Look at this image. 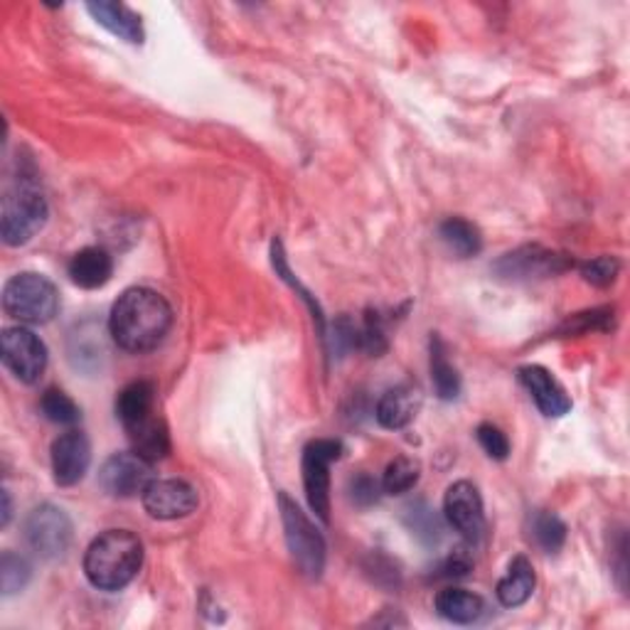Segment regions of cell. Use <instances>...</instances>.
Returning a JSON list of instances; mask_svg holds the SVG:
<instances>
[{
	"mask_svg": "<svg viewBox=\"0 0 630 630\" xmlns=\"http://www.w3.org/2000/svg\"><path fill=\"white\" fill-rule=\"evenodd\" d=\"M173 308L161 293L135 286L123 291L113 303L109 333L113 343L126 352H149L158 348L171 333Z\"/></svg>",
	"mask_w": 630,
	"mask_h": 630,
	"instance_id": "cell-1",
	"label": "cell"
},
{
	"mask_svg": "<svg viewBox=\"0 0 630 630\" xmlns=\"http://www.w3.org/2000/svg\"><path fill=\"white\" fill-rule=\"evenodd\" d=\"M143 564V544L129 530L99 534L84 554V574L101 591H121L129 586Z\"/></svg>",
	"mask_w": 630,
	"mask_h": 630,
	"instance_id": "cell-2",
	"label": "cell"
},
{
	"mask_svg": "<svg viewBox=\"0 0 630 630\" xmlns=\"http://www.w3.org/2000/svg\"><path fill=\"white\" fill-rule=\"evenodd\" d=\"M47 222V199L35 181L20 177L8 187L0 213V232L8 247H23Z\"/></svg>",
	"mask_w": 630,
	"mask_h": 630,
	"instance_id": "cell-3",
	"label": "cell"
},
{
	"mask_svg": "<svg viewBox=\"0 0 630 630\" xmlns=\"http://www.w3.org/2000/svg\"><path fill=\"white\" fill-rule=\"evenodd\" d=\"M3 311L25 325H45L59 311V293L50 279L25 271L6 283Z\"/></svg>",
	"mask_w": 630,
	"mask_h": 630,
	"instance_id": "cell-4",
	"label": "cell"
},
{
	"mask_svg": "<svg viewBox=\"0 0 630 630\" xmlns=\"http://www.w3.org/2000/svg\"><path fill=\"white\" fill-rule=\"evenodd\" d=\"M279 508L293 562H296L303 576H308V579H321V574L325 569V552H328L325 550V537L321 534V530L315 528L308 520V514L303 512L286 492H279Z\"/></svg>",
	"mask_w": 630,
	"mask_h": 630,
	"instance_id": "cell-5",
	"label": "cell"
},
{
	"mask_svg": "<svg viewBox=\"0 0 630 630\" xmlns=\"http://www.w3.org/2000/svg\"><path fill=\"white\" fill-rule=\"evenodd\" d=\"M343 454V444L335 438H315L303 450V488L311 510L323 522L330 520V466Z\"/></svg>",
	"mask_w": 630,
	"mask_h": 630,
	"instance_id": "cell-6",
	"label": "cell"
},
{
	"mask_svg": "<svg viewBox=\"0 0 630 630\" xmlns=\"http://www.w3.org/2000/svg\"><path fill=\"white\" fill-rule=\"evenodd\" d=\"M72 520L67 512L55 506H40L28 514L25 520V540L30 550L40 554L42 560H57L72 544Z\"/></svg>",
	"mask_w": 630,
	"mask_h": 630,
	"instance_id": "cell-7",
	"label": "cell"
},
{
	"mask_svg": "<svg viewBox=\"0 0 630 630\" xmlns=\"http://www.w3.org/2000/svg\"><path fill=\"white\" fill-rule=\"evenodd\" d=\"M0 355H3V365L13 372L15 380L33 384L37 382L47 367V348L33 330L8 328L0 340Z\"/></svg>",
	"mask_w": 630,
	"mask_h": 630,
	"instance_id": "cell-8",
	"label": "cell"
},
{
	"mask_svg": "<svg viewBox=\"0 0 630 630\" xmlns=\"http://www.w3.org/2000/svg\"><path fill=\"white\" fill-rule=\"evenodd\" d=\"M574 267V259L560 251L544 249V247H522L514 249L510 254L502 257L496 271L502 279L512 281H528V279H550L556 274H564L566 269Z\"/></svg>",
	"mask_w": 630,
	"mask_h": 630,
	"instance_id": "cell-9",
	"label": "cell"
},
{
	"mask_svg": "<svg viewBox=\"0 0 630 630\" xmlns=\"http://www.w3.org/2000/svg\"><path fill=\"white\" fill-rule=\"evenodd\" d=\"M153 464L135 454H113L99 470V486L111 498H135L143 496L153 480Z\"/></svg>",
	"mask_w": 630,
	"mask_h": 630,
	"instance_id": "cell-10",
	"label": "cell"
},
{
	"mask_svg": "<svg viewBox=\"0 0 630 630\" xmlns=\"http://www.w3.org/2000/svg\"><path fill=\"white\" fill-rule=\"evenodd\" d=\"M444 514L450 528L464 534L468 542H478L486 534V510L480 490L470 480H458L446 490Z\"/></svg>",
	"mask_w": 630,
	"mask_h": 630,
	"instance_id": "cell-11",
	"label": "cell"
},
{
	"mask_svg": "<svg viewBox=\"0 0 630 630\" xmlns=\"http://www.w3.org/2000/svg\"><path fill=\"white\" fill-rule=\"evenodd\" d=\"M143 508L153 520H181L197 510V490L185 480H151L143 490Z\"/></svg>",
	"mask_w": 630,
	"mask_h": 630,
	"instance_id": "cell-12",
	"label": "cell"
},
{
	"mask_svg": "<svg viewBox=\"0 0 630 630\" xmlns=\"http://www.w3.org/2000/svg\"><path fill=\"white\" fill-rule=\"evenodd\" d=\"M91 464V444L84 432H67L52 444V472L62 488H72L87 476Z\"/></svg>",
	"mask_w": 630,
	"mask_h": 630,
	"instance_id": "cell-13",
	"label": "cell"
},
{
	"mask_svg": "<svg viewBox=\"0 0 630 630\" xmlns=\"http://www.w3.org/2000/svg\"><path fill=\"white\" fill-rule=\"evenodd\" d=\"M520 382L528 387L530 397L534 399L540 412L544 416L560 419L564 414H569L572 399L566 394L564 387L556 382V377L542 365H528L520 370Z\"/></svg>",
	"mask_w": 630,
	"mask_h": 630,
	"instance_id": "cell-14",
	"label": "cell"
},
{
	"mask_svg": "<svg viewBox=\"0 0 630 630\" xmlns=\"http://www.w3.org/2000/svg\"><path fill=\"white\" fill-rule=\"evenodd\" d=\"M67 271H69L72 283H77L79 289L94 291L109 283L113 274V259L107 249L87 247L72 257Z\"/></svg>",
	"mask_w": 630,
	"mask_h": 630,
	"instance_id": "cell-15",
	"label": "cell"
},
{
	"mask_svg": "<svg viewBox=\"0 0 630 630\" xmlns=\"http://www.w3.org/2000/svg\"><path fill=\"white\" fill-rule=\"evenodd\" d=\"M419 409H422V394L416 387H394V390L384 392L380 404H377V422L384 428H404L414 422Z\"/></svg>",
	"mask_w": 630,
	"mask_h": 630,
	"instance_id": "cell-16",
	"label": "cell"
},
{
	"mask_svg": "<svg viewBox=\"0 0 630 630\" xmlns=\"http://www.w3.org/2000/svg\"><path fill=\"white\" fill-rule=\"evenodd\" d=\"M87 10L91 18L97 20L99 25L109 30L111 35H117L126 42H133V45H141L143 42V25L141 15H135L129 6L123 3H107V0H99V3H89Z\"/></svg>",
	"mask_w": 630,
	"mask_h": 630,
	"instance_id": "cell-17",
	"label": "cell"
},
{
	"mask_svg": "<svg viewBox=\"0 0 630 630\" xmlns=\"http://www.w3.org/2000/svg\"><path fill=\"white\" fill-rule=\"evenodd\" d=\"M534 584H537V576H534L532 562L522 554L514 556L506 576L498 582V601L506 608H518L528 604V598L534 591Z\"/></svg>",
	"mask_w": 630,
	"mask_h": 630,
	"instance_id": "cell-18",
	"label": "cell"
},
{
	"mask_svg": "<svg viewBox=\"0 0 630 630\" xmlns=\"http://www.w3.org/2000/svg\"><path fill=\"white\" fill-rule=\"evenodd\" d=\"M436 611L450 623L468 626L476 623L482 611H486V601L478 594L458 589V586H448V589L436 594Z\"/></svg>",
	"mask_w": 630,
	"mask_h": 630,
	"instance_id": "cell-19",
	"label": "cell"
},
{
	"mask_svg": "<svg viewBox=\"0 0 630 630\" xmlns=\"http://www.w3.org/2000/svg\"><path fill=\"white\" fill-rule=\"evenodd\" d=\"M155 414V387L151 382L126 384L117 397V416L123 428L139 426Z\"/></svg>",
	"mask_w": 630,
	"mask_h": 630,
	"instance_id": "cell-20",
	"label": "cell"
},
{
	"mask_svg": "<svg viewBox=\"0 0 630 630\" xmlns=\"http://www.w3.org/2000/svg\"><path fill=\"white\" fill-rule=\"evenodd\" d=\"M126 434H129L135 454L143 456L145 460H151V464L171 454V434H167L163 419H158L155 414L151 419H145L139 426L126 428Z\"/></svg>",
	"mask_w": 630,
	"mask_h": 630,
	"instance_id": "cell-21",
	"label": "cell"
},
{
	"mask_svg": "<svg viewBox=\"0 0 630 630\" xmlns=\"http://www.w3.org/2000/svg\"><path fill=\"white\" fill-rule=\"evenodd\" d=\"M438 237L448 247L450 254H456L460 259L476 257L478 251L482 249L480 229L464 217H448L446 222H441Z\"/></svg>",
	"mask_w": 630,
	"mask_h": 630,
	"instance_id": "cell-22",
	"label": "cell"
},
{
	"mask_svg": "<svg viewBox=\"0 0 630 630\" xmlns=\"http://www.w3.org/2000/svg\"><path fill=\"white\" fill-rule=\"evenodd\" d=\"M530 540L544 554H556L566 542V524L550 510H534L530 514Z\"/></svg>",
	"mask_w": 630,
	"mask_h": 630,
	"instance_id": "cell-23",
	"label": "cell"
},
{
	"mask_svg": "<svg viewBox=\"0 0 630 630\" xmlns=\"http://www.w3.org/2000/svg\"><path fill=\"white\" fill-rule=\"evenodd\" d=\"M432 382L441 399H456L460 394V374L448 360L446 345L438 335H432Z\"/></svg>",
	"mask_w": 630,
	"mask_h": 630,
	"instance_id": "cell-24",
	"label": "cell"
},
{
	"mask_svg": "<svg viewBox=\"0 0 630 630\" xmlns=\"http://www.w3.org/2000/svg\"><path fill=\"white\" fill-rule=\"evenodd\" d=\"M40 412L47 422L62 426H72L82 419V409L77 406L75 399L67 392L57 390V387H50V390H45V394L40 397Z\"/></svg>",
	"mask_w": 630,
	"mask_h": 630,
	"instance_id": "cell-25",
	"label": "cell"
},
{
	"mask_svg": "<svg viewBox=\"0 0 630 630\" xmlns=\"http://www.w3.org/2000/svg\"><path fill=\"white\" fill-rule=\"evenodd\" d=\"M419 476H422V466H419L414 458L399 456L384 470L382 490L387 492V496H404V492H409L416 486Z\"/></svg>",
	"mask_w": 630,
	"mask_h": 630,
	"instance_id": "cell-26",
	"label": "cell"
},
{
	"mask_svg": "<svg viewBox=\"0 0 630 630\" xmlns=\"http://www.w3.org/2000/svg\"><path fill=\"white\" fill-rule=\"evenodd\" d=\"M30 576H33V566L15 552H3V560H0V589L6 596H13L18 591H23Z\"/></svg>",
	"mask_w": 630,
	"mask_h": 630,
	"instance_id": "cell-27",
	"label": "cell"
},
{
	"mask_svg": "<svg viewBox=\"0 0 630 630\" xmlns=\"http://www.w3.org/2000/svg\"><path fill=\"white\" fill-rule=\"evenodd\" d=\"M621 274V261L616 257H596L591 261L582 264V276L586 283H591L596 289H606Z\"/></svg>",
	"mask_w": 630,
	"mask_h": 630,
	"instance_id": "cell-28",
	"label": "cell"
},
{
	"mask_svg": "<svg viewBox=\"0 0 630 630\" xmlns=\"http://www.w3.org/2000/svg\"><path fill=\"white\" fill-rule=\"evenodd\" d=\"M476 434H478V444L482 446V450H486L490 458L506 460L510 456V441H508L506 434L500 432L498 426L480 424Z\"/></svg>",
	"mask_w": 630,
	"mask_h": 630,
	"instance_id": "cell-29",
	"label": "cell"
},
{
	"mask_svg": "<svg viewBox=\"0 0 630 630\" xmlns=\"http://www.w3.org/2000/svg\"><path fill=\"white\" fill-rule=\"evenodd\" d=\"M348 492L357 508H370L377 500H380V482H377L372 476H367V472H357L355 478H350Z\"/></svg>",
	"mask_w": 630,
	"mask_h": 630,
	"instance_id": "cell-30",
	"label": "cell"
},
{
	"mask_svg": "<svg viewBox=\"0 0 630 630\" xmlns=\"http://www.w3.org/2000/svg\"><path fill=\"white\" fill-rule=\"evenodd\" d=\"M10 522V492L3 490V528Z\"/></svg>",
	"mask_w": 630,
	"mask_h": 630,
	"instance_id": "cell-31",
	"label": "cell"
}]
</instances>
